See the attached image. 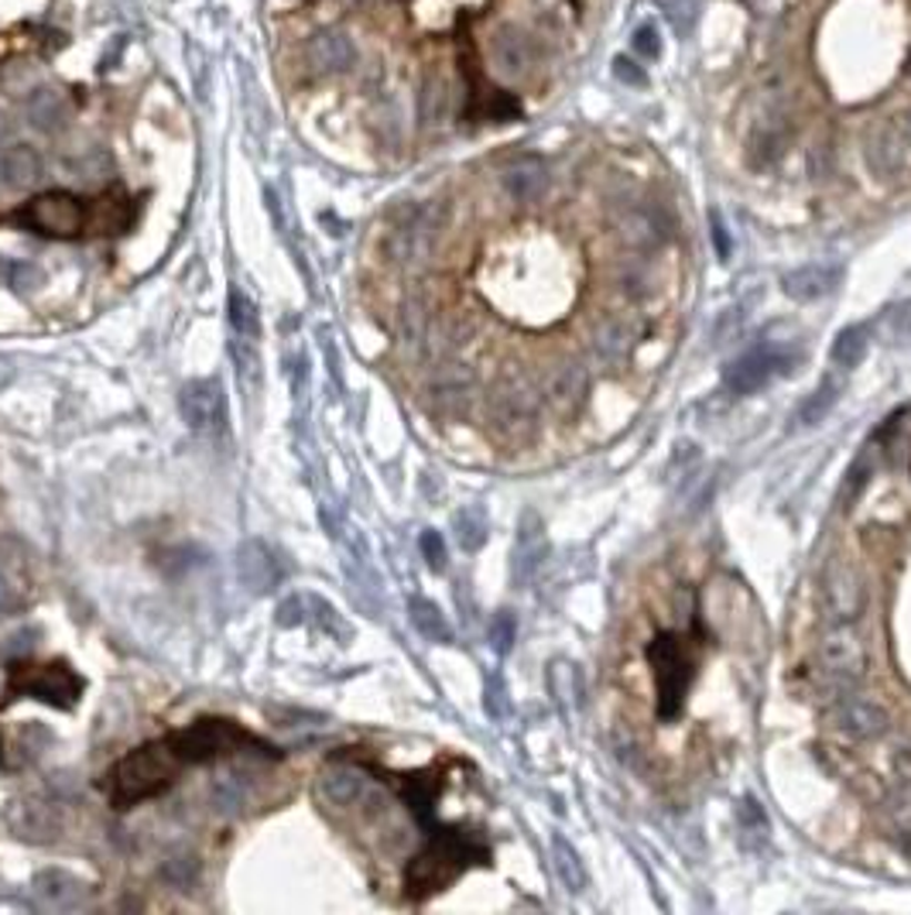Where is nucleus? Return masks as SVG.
Here are the masks:
<instances>
[{"label": "nucleus", "mask_w": 911, "mask_h": 915, "mask_svg": "<svg viewBox=\"0 0 911 915\" xmlns=\"http://www.w3.org/2000/svg\"><path fill=\"white\" fill-rule=\"evenodd\" d=\"M473 864H490L487 844L469 837L466 829H435L432 844L405 871V895L412 902H425L446 892Z\"/></svg>", "instance_id": "f257e3e1"}, {"label": "nucleus", "mask_w": 911, "mask_h": 915, "mask_svg": "<svg viewBox=\"0 0 911 915\" xmlns=\"http://www.w3.org/2000/svg\"><path fill=\"white\" fill-rule=\"evenodd\" d=\"M182 768L179 751L172 747V737L151 741L138 751H131L128 758H121L110 772V800L117 810L138 806L151 795L165 792Z\"/></svg>", "instance_id": "f03ea898"}, {"label": "nucleus", "mask_w": 911, "mask_h": 915, "mask_svg": "<svg viewBox=\"0 0 911 915\" xmlns=\"http://www.w3.org/2000/svg\"><path fill=\"white\" fill-rule=\"evenodd\" d=\"M648 662H651L655 690H658V717L668 724L682 713L689 686H692V675H696L692 645L679 631H661L648 645Z\"/></svg>", "instance_id": "7ed1b4c3"}, {"label": "nucleus", "mask_w": 911, "mask_h": 915, "mask_svg": "<svg viewBox=\"0 0 911 915\" xmlns=\"http://www.w3.org/2000/svg\"><path fill=\"white\" fill-rule=\"evenodd\" d=\"M14 223L52 241H75L79 233L90 230V203L65 189H52L28 199L14 213Z\"/></svg>", "instance_id": "20e7f679"}, {"label": "nucleus", "mask_w": 911, "mask_h": 915, "mask_svg": "<svg viewBox=\"0 0 911 915\" xmlns=\"http://www.w3.org/2000/svg\"><path fill=\"white\" fill-rule=\"evenodd\" d=\"M21 696L42 700L55 710H72L83 696V680L65 665H34V662H14L8 668V686H4V703H14Z\"/></svg>", "instance_id": "39448f33"}, {"label": "nucleus", "mask_w": 911, "mask_h": 915, "mask_svg": "<svg viewBox=\"0 0 911 915\" xmlns=\"http://www.w3.org/2000/svg\"><path fill=\"white\" fill-rule=\"evenodd\" d=\"M169 737H172V747L179 751L182 765H203V762L223 758V754L244 751V747H254L257 754H274V747H267L254 734L241 731L233 721H200V724L175 731Z\"/></svg>", "instance_id": "423d86ee"}, {"label": "nucleus", "mask_w": 911, "mask_h": 915, "mask_svg": "<svg viewBox=\"0 0 911 915\" xmlns=\"http://www.w3.org/2000/svg\"><path fill=\"white\" fill-rule=\"evenodd\" d=\"M819 668L829 683L837 686H857L867 668H870V652H867V642L860 634L850 627V624H837L826 631V639L819 642Z\"/></svg>", "instance_id": "0eeeda50"}, {"label": "nucleus", "mask_w": 911, "mask_h": 915, "mask_svg": "<svg viewBox=\"0 0 911 915\" xmlns=\"http://www.w3.org/2000/svg\"><path fill=\"white\" fill-rule=\"evenodd\" d=\"M791 364H799V353H788L785 346H771V343H758L755 350L740 353L733 364H727L723 371V388L730 394H755L761 384L771 381V374L778 371H791Z\"/></svg>", "instance_id": "6e6552de"}, {"label": "nucleus", "mask_w": 911, "mask_h": 915, "mask_svg": "<svg viewBox=\"0 0 911 915\" xmlns=\"http://www.w3.org/2000/svg\"><path fill=\"white\" fill-rule=\"evenodd\" d=\"M459 69L469 79V117H477V121H500V124L518 121L522 103L514 100L510 93L497 90V87H487L480 62H477V52H473L466 34L459 38Z\"/></svg>", "instance_id": "1a4fd4ad"}, {"label": "nucleus", "mask_w": 911, "mask_h": 915, "mask_svg": "<svg viewBox=\"0 0 911 915\" xmlns=\"http://www.w3.org/2000/svg\"><path fill=\"white\" fill-rule=\"evenodd\" d=\"M541 388H535L528 378H504L494 391H490V419L494 425H500L507 435L528 429L538 412H541Z\"/></svg>", "instance_id": "9d476101"}, {"label": "nucleus", "mask_w": 911, "mask_h": 915, "mask_svg": "<svg viewBox=\"0 0 911 915\" xmlns=\"http://www.w3.org/2000/svg\"><path fill=\"white\" fill-rule=\"evenodd\" d=\"M179 409L182 419L192 432L203 435H216L226 425V398H223V384L220 378H200L189 381L179 394Z\"/></svg>", "instance_id": "9b49d317"}, {"label": "nucleus", "mask_w": 911, "mask_h": 915, "mask_svg": "<svg viewBox=\"0 0 911 915\" xmlns=\"http://www.w3.org/2000/svg\"><path fill=\"white\" fill-rule=\"evenodd\" d=\"M638 340H641L638 320H627V315H604L589 333V361L600 371L620 368L634 353V346H638Z\"/></svg>", "instance_id": "f8f14e48"}, {"label": "nucleus", "mask_w": 911, "mask_h": 915, "mask_svg": "<svg viewBox=\"0 0 911 915\" xmlns=\"http://www.w3.org/2000/svg\"><path fill=\"white\" fill-rule=\"evenodd\" d=\"M822 601L829 617H837L840 624H850L863 614L867 607V583L860 576V570L853 563L837 560L826 570V583H822Z\"/></svg>", "instance_id": "ddd939ff"}, {"label": "nucleus", "mask_w": 911, "mask_h": 915, "mask_svg": "<svg viewBox=\"0 0 911 915\" xmlns=\"http://www.w3.org/2000/svg\"><path fill=\"white\" fill-rule=\"evenodd\" d=\"M833 724L857 741H874L888 731L891 713L878 696L867 693H847L837 706H833Z\"/></svg>", "instance_id": "4468645a"}, {"label": "nucleus", "mask_w": 911, "mask_h": 915, "mask_svg": "<svg viewBox=\"0 0 911 915\" xmlns=\"http://www.w3.org/2000/svg\"><path fill=\"white\" fill-rule=\"evenodd\" d=\"M541 394L556 405L563 415H573L583 409L586 394H589V371L583 361H559L551 364L545 381H541Z\"/></svg>", "instance_id": "2eb2a0df"}, {"label": "nucleus", "mask_w": 911, "mask_h": 915, "mask_svg": "<svg viewBox=\"0 0 911 915\" xmlns=\"http://www.w3.org/2000/svg\"><path fill=\"white\" fill-rule=\"evenodd\" d=\"M236 576H241V583L251 593L261 596L279 586L282 570H279V560H274V552L261 539H247L241 549H236Z\"/></svg>", "instance_id": "dca6fc26"}, {"label": "nucleus", "mask_w": 911, "mask_h": 915, "mask_svg": "<svg viewBox=\"0 0 911 915\" xmlns=\"http://www.w3.org/2000/svg\"><path fill=\"white\" fill-rule=\"evenodd\" d=\"M545 560H548L545 525L535 511H525L522 525H518V542H514V583H528L541 570Z\"/></svg>", "instance_id": "f3484780"}, {"label": "nucleus", "mask_w": 911, "mask_h": 915, "mask_svg": "<svg viewBox=\"0 0 911 915\" xmlns=\"http://www.w3.org/2000/svg\"><path fill=\"white\" fill-rule=\"evenodd\" d=\"M31 888H34V898L42 902L45 908H52V912H72V908L83 905L87 895H90V888L79 882L75 874H69L62 867L38 871Z\"/></svg>", "instance_id": "a211bd4d"}, {"label": "nucleus", "mask_w": 911, "mask_h": 915, "mask_svg": "<svg viewBox=\"0 0 911 915\" xmlns=\"http://www.w3.org/2000/svg\"><path fill=\"white\" fill-rule=\"evenodd\" d=\"M843 271L837 264H802L781 278V292L796 302H816L840 285Z\"/></svg>", "instance_id": "6ab92c4d"}, {"label": "nucleus", "mask_w": 911, "mask_h": 915, "mask_svg": "<svg viewBox=\"0 0 911 915\" xmlns=\"http://www.w3.org/2000/svg\"><path fill=\"white\" fill-rule=\"evenodd\" d=\"M548 165L541 158H518L504 169V189L514 203H538V199L548 192Z\"/></svg>", "instance_id": "aec40b11"}, {"label": "nucleus", "mask_w": 911, "mask_h": 915, "mask_svg": "<svg viewBox=\"0 0 911 915\" xmlns=\"http://www.w3.org/2000/svg\"><path fill=\"white\" fill-rule=\"evenodd\" d=\"M134 220V207L124 189H107L90 203V233H124Z\"/></svg>", "instance_id": "412c9836"}, {"label": "nucleus", "mask_w": 911, "mask_h": 915, "mask_svg": "<svg viewBox=\"0 0 911 915\" xmlns=\"http://www.w3.org/2000/svg\"><path fill=\"white\" fill-rule=\"evenodd\" d=\"M42 179V158L28 144H14L0 151V189H31Z\"/></svg>", "instance_id": "4be33fe9"}, {"label": "nucleus", "mask_w": 911, "mask_h": 915, "mask_svg": "<svg viewBox=\"0 0 911 915\" xmlns=\"http://www.w3.org/2000/svg\"><path fill=\"white\" fill-rule=\"evenodd\" d=\"M308 59L320 72H346L356 62V49L343 31L326 28L308 42Z\"/></svg>", "instance_id": "5701e85b"}, {"label": "nucleus", "mask_w": 911, "mask_h": 915, "mask_svg": "<svg viewBox=\"0 0 911 915\" xmlns=\"http://www.w3.org/2000/svg\"><path fill=\"white\" fill-rule=\"evenodd\" d=\"M364 788H367V778L361 768L353 765H333L320 775V795L330 803V806H353L364 800Z\"/></svg>", "instance_id": "b1692460"}, {"label": "nucleus", "mask_w": 911, "mask_h": 915, "mask_svg": "<svg viewBox=\"0 0 911 915\" xmlns=\"http://www.w3.org/2000/svg\"><path fill=\"white\" fill-rule=\"evenodd\" d=\"M24 117L31 121V128L52 134V131H62V128H65V121H69V103H65V97H62L59 90H52V87H38V90H31L28 100H24Z\"/></svg>", "instance_id": "393cba45"}, {"label": "nucleus", "mask_w": 911, "mask_h": 915, "mask_svg": "<svg viewBox=\"0 0 911 915\" xmlns=\"http://www.w3.org/2000/svg\"><path fill=\"white\" fill-rule=\"evenodd\" d=\"M490 49H494V62H497V69L504 76H522L532 66V42H528V34L518 31V28H510V24L494 34Z\"/></svg>", "instance_id": "a878e982"}, {"label": "nucleus", "mask_w": 911, "mask_h": 915, "mask_svg": "<svg viewBox=\"0 0 911 915\" xmlns=\"http://www.w3.org/2000/svg\"><path fill=\"white\" fill-rule=\"evenodd\" d=\"M620 241L634 251H651L665 241V223L658 213L651 210H630L620 223H617Z\"/></svg>", "instance_id": "bb28decb"}, {"label": "nucleus", "mask_w": 911, "mask_h": 915, "mask_svg": "<svg viewBox=\"0 0 911 915\" xmlns=\"http://www.w3.org/2000/svg\"><path fill=\"white\" fill-rule=\"evenodd\" d=\"M14 829L24 841H49L59 833V816L52 806H42V803H18Z\"/></svg>", "instance_id": "cd10ccee"}, {"label": "nucleus", "mask_w": 911, "mask_h": 915, "mask_svg": "<svg viewBox=\"0 0 911 915\" xmlns=\"http://www.w3.org/2000/svg\"><path fill=\"white\" fill-rule=\"evenodd\" d=\"M551 867H556L559 882L569 895H583L586 892V867L576 854V847L566 837H551Z\"/></svg>", "instance_id": "c85d7f7f"}, {"label": "nucleus", "mask_w": 911, "mask_h": 915, "mask_svg": "<svg viewBox=\"0 0 911 915\" xmlns=\"http://www.w3.org/2000/svg\"><path fill=\"white\" fill-rule=\"evenodd\" d=\"M408 614H412V624H415V631L422 634L425 642H435V645H449L453 642V627H449L446 614L435 607L432 601H422V596H415V601L408 604Z\"/></svg>", "instance_id": "c756f323"}, {"label": "nucleus", "mask_w": 911, "mask_h": 915, "mask_svg": "<svg viewBox=\"0 0 911 915\" xmlns=\"http://www.w3.org/2000/svg\"><path fill=\"white\" fill-rule=\"evenodd\" d=\"M453 532H456V542H459V549H466V552H477L484 542H487V511L480 507V504H469V507H463V511H456L453 514Z\"/></svg>", "instance_id": "7c9ffc66"}, {"label": "nucleus", "mask_w": 911, "mask_h": 915, "mask_svg": "<svg viewBox=\"0 0 911 915\" xmlns=\"http://www.w3.org/2000/svg\"><path fill=\"white\" fill-rule=\"evenodd\" d=\"M884 820L891 826V837L911 854V785L894 788L884 800Z\"/></svg>", "instance_id": "2f4dec72"}, {"label": "nucleus", "mask_w": 911, "mask_h": 915, "mask_svg": "<svg viewBox=\"0 0 911 915\" xmlns=\"http://www.w3.org/2000/svg\"><path fill=\"white\" fill-rule=\"evenodd\" d=\"M867 353V330L863 326H847L833 346H829V361H833L840 371H853Z\"/></svg>", "instance_id": "473e14b6"}, {"label": "nucleus", "mask_w": 911, "mask_h": 915, "mask_svg": "<svg viewBox=\"0 0 911 915\" xmlns=\"http://www.w3.org/2000/svg\"><path fill=\"white\" fill-rule=\"evenodd\" d=\"M837 398H840V384L837 381H822L812 394H806V402L796 412V422L799 425H819L829 412H833Z\"/></svg>", "instance_id": "72a5a7b5"}, {"label": "nucleus", "mask_w": 911, "mask_h": 915, "mask_svg": "<svg viewBox=\"0 0 911 915\" xmlns=\"http://www.w3.org/2000/svg\"><path fill=\"white\" fill-rule=\"evenodd\" d=\"M435 792H439V782L432 775H405L402 782V795L408 800V806L415 810V816L432 826V803H435Z\"/></svg>", "instance_id": "f704fd0d"}, {"label": "nucleus", "mask_w": 911, "mask_h": 915, "mask_svg": "<svg viewBox=\"0 0 911 915\" xmlns=\"http://www.w3.org/2000/svg\"><path fill=\"white\" fill-rule=\"evenodd\" d=\"M210 800H213V810L223 813V816H233V813H241L247 806V792L241 785V778L236 775H220L210 788Z\"/></svg>", "instance_id": "c9c22d12"}, {"label": "nucleus", "mask_w": 911, "mask_h": 915, "mask_svg": "<svg viewBox=\"0 0 911 915\" xmlns=\"http://www.w3.org/2000/svg\"><path fill=\"white\" fill-rule=\"evenodd\" d=\"M230 323H233V330H236V336H241V340H257V333H261L257 309H254V302L241 289L230 292Z\"/></svg>", "instance_id": "e433bc0d"}, {"label": "nucleus", "mask_w": 911, "mask_h": 915, "mask_svg": "<svg viewBox=\"0 0 911 915\" xmlns=\"http://www.w3.org/2000/svg\"><path fill=\"white\" fill-rule=\"evenodd\" d=\"M878 326L888 343H911V302H898V305L884 309Z\"/></svg>", "instance_id": "4c0bfd02"}, {"label": "nucleus", "mask_w": 911, "mask_h": 915, "mask_svg": "<svg viewBox=\"0 0 911 915\" xmlns=\"http://www.w3.org/2000/svg\"><path fill=\"white\" fill-rule=\"evenodd\" d=\"M617 289L620 295H627L630 302H638V299H648L658 285H655V278L645 264H627L617 278Z\"/></svg>", "instance_id": "58836bf2"}, {"label": "nucleus", "mask_w": 911, "mask_h": 915, "mask_svg": "<svg viewBox=\"0 0 911 915\" xmlns=\"http://www.w3.org/2000/svg\"><path fill=\"white\" fill-rule=\"evenodd\" d=\"M696 460H699V453H696V446H679L676 453H671V460H668V466H665V476H668V484L676 487L679 481H686V476H692V470H696Z\"/></svg>", "instance_id": "ea45409f"}, {"label": "nucleus", "mask_w": 911, "mask_h": 915, "mask_svg": "<svg viewBox=\"0 0 911 915\" xmlns=\"http://www.w3.org/2000/svg\"><path fill=\"white\" fill-rule=\"evenodd\" d=\"M514 617L507 614V611H500L494 621H490V645H494V652L497 655H507L510 652V645H514Z\"/></svg>", "instance_id": "a19ab883"}, {"label": "nucleus", "mask_w": 911, "mask_h": 915, "mask_svg": "<svg viewBox=\"0 0 911 915\" xmlns=\"http://www.w3.org/2000/svg\"><path fill=\"white\" fill-rule=\"evenodd\" d=\"M422 555H425V563H428V570H435V573H443L446 570V542H443V535L439 532H422Z\"/></svg>", "instance_id": "79ce46f5"}, {"label": "nucleus", "mask_w": 911, "mask_h": 915, "mask_svg": "<svg viewBox=\"0 0 911 915\" xmlns=\"http://www.w3.org/2000/svg\"><path fill=\"white\" fill-rule=\"evenodd\" d=\"M614 76L620 79L624 87H638V90L648 87V72L638 66V59H630V56H617L614 59Z\"/></svg>", "instance_id": "37998d69"}, {"label": "nucleus", "mask_w": 911, "mask_h": 915, "mask_svg": "<svg viewBox=\"0 0 911 915\" xmlns=\"http://www.w3.org/2000/svg\"><path fill=\"white\" fill-rule=\"evenodd\" d=\"M630 46H634V52L645 56V59H658V56H661V38H658V28L641 24L638 31L630 34Z\"/></svg>", "instance_id": "c03bdc74"}, {"label": "nucleus", "mask_w": 911, "mask_h": 915, "mask_svg": "<svg viewBox=\"0 0 911 915\" xmlns=\"http://www.w3.org/2000/svg\"><path fill=\"white\" fill-rule=\"evenodd\" d=\"M487 713L494 721H504L507 713H510V703H507V690H504V680H497V675H490L487 680Z\"/></svg>", "instance_id": "a18cd8bd"}, {"label": "nucleus", "mask_w": 911, "mask_h": 915, "mask_svg": "<svg viewBox=\"0 0 911 915\" xmlns=\"http://www.w3.org/2000/svg\"><path fill=\"white\" fill-rule=\"evenodd\" d=\"M737 330H740V312H737V309H727V312H720L717 326H712V340H717V343H730V340L737 336Z\"/></svg>", "instance_id": "49530a36"}, {"label": "nucleus", "mask_w": 911, "mask_h": 915, "mask_svg": "<svg viewBox=\"0 0 911 915\" xmlns=\"http://www.w3.org/2000/svg\"><path fill=\"white\" fill-rule=\"evenodd\" d=\"M709 227H712V248H717V254L727 261L730 258V233H727V223L720 213H709Z\"/></svg>", "instance_id": "de8ad7c7"}, {"label": "nucleus", "mask_w": 911, "mask_h": 915, "mask_svg": "<svg viewBox=\"0 0 911 915\" xmlns=\"http://www.w3.org/2000/svg\"><path fill=\"white\" fill-rule=\"evenodd\" d=\"M743 4H747L750 11H755V14L768 18V14H778V11H781L785 0H743Z\"/></svg>", "instance_id": "09e8293b"}, {"label": "nucleus", "mask_w": 911, "mask_h": 915, "mask_svg": "<svg viewBox=\"0 0 911 915\" xmlns=\"http://www.w3.org/2000/svg\"><path fill=\"white\" fill-rule=\"evenodd\" d=\"M11 604H14L11 586H8V580H4V576H0V617H4V614L11 611Z\"/></svg>", "instance_id": "8fccbe9b"}, {"label": "nucleus", "mask_w": 911, "mask_h": 915, "mask_svg": "<svg viewBox=\"0 0 911 915\" xmlns=\"http://www.w3.org/2000/svg\"><path fill=\"white\" fill-rule=\"evenodd\" d=\"M11 381H14V364L8 361V356H0V391H4Z\"/></svg>", "instance_id": "3c124183"}, {"label": "nucleus", "mask_w": 911, "mask_h": 915, "mask_svg": "<svg viewBox=\"0 0 911 915\" xmlns=\"http://www.w3.org/2000/svg\"><path fill=\"white\" fill-rule=\"evenodd\" d=\"M901 138H904V144H911V107H908V113L901 117Z\"/></svg>", "instance_id": "603ef678"}, {"label": "nucleus", "mask_w": 911, "mask_h": 915, "mask_svg": "<svg viewBox=\"0 0 911 915\" xmlns=\"http://www.w3.org/2000/svg\"><path fill=\"white\" fill-rule=\"evenodd\" d=\"M8 134V117H4V110H0V138Z\"/></svg>", "instance_id": "864d4df0"}]
</instances>
